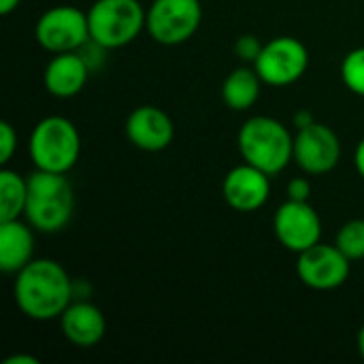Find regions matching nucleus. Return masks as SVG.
Returning a JSON list of instances; mask_svg holds the SVG:
<instances>
[{"mask_svg":"<svg viewBox=\"0 0 364 364\" xmlns=\"http://www.w3.org/2000/svg\"><path fill=\"white\" fill-rule=\"evenodd\" d=\"M335 245L352 260H364V218H354L346 222L335 237Z\"/></svg>","mask_w":364,"mask_h":364,"instance_id":"obj_19","label":"nucleus"},{"mask_svg":"<svg viewBox=\"0 0 364 364\" xmlns=\"http://www.w3.org/2000/svg\"><path fill=\"white\" fill-rule=\"evenodd\" d=\"M262 45L264 43H260V38L258 36H254V34H243V36H239L237 41H235V53L243 60V62H256V58L260 55V51H262Z\"/></svg>","mask_w":364,"mask_h":364,"instance_id":"obj_21","label":"nucleus"},{"mask_svg":"<svg viewBox=\"0 0 364 364\" xmlns=\"http://www.w3.org/2000/svg\"><path fill=\"white\" fill-rule=\"evenodd\" d=\"M75 213V190L66 175L34 171L28 177L26 222L45 235L60 232L68 226Z\"/></svg>","mask_w":364,"mask_h":364,"instance_id":"obj_3","label":"nucleus"},{"mask_svg":"<svg viewBox=\"0 0 364 364\" xmlns=\"http://www.w3.org/2000/svg\"><path fill=\"white\" fill-rule=\"evenodd\" d=\"M356 343H358V354L363 356V360H364V324H363V326H360V331H358Z\"/></svg>","mask_w":364,"mask_h":364,"instance_id":"obj_28","label":"nucleus"},{"mask_svg":"<svg viewBox=\"0 0 364 364\" xmlns=\"http://www.w3.org/2000/svg\"><path fill=\"white\" fill-rule=\"evenodd\" d=\"M222 196L226 205L241 213L258 211L271 196V175L243 162L230 168L222 181Z\"/></svg>","mask_w":364,"mask_h":364,"instance_id":"obj_12","label":"nucleus"},{"mask_svg":"<svg viewBox=\"0 0 364 364\" xmlns=\"http://www.w3.org/2000/svg\"><path fill=\"white\" fill-rule=\"evenodd\" d=\"M237 145L243 162L275 177L294 160V134L290 128L271 117L254 115L243 122L237 134Z\"/></svg>","mask_w":364,"mask_h":364,"instance_id":"obj_2","label":"nucleus"},{"mask_svg":"<svg viewBox=\"0 0 364 364\" xmlns=\"http://www.w3.org/2000/svg\"><path fill=\"white\" fill-rule=\"evenodd\" d=\"M34 36L38 45L51 55L79 51L92 41L87 13L75 4H55L38 17Z\"/></svg>","mask_w":364,"mask_h":364,"instance_id":"obj_6","label":"nucleus"},{"mask_svg":"<svg viewBox=\"0 0 364 364\" xmlns=\"http://www.w3.org/2000/svg\"><path fill=\"white\" fill-rule=\"evenodd\" d=\"M126 136L136 149L156 154L173 143L175 122L164 109L156 105H141L132 109L126 119Z\"/></svg>","mask_w":364,"mask_h":364,"instance_id":"obj_13","label":"nucleus"},{"mask_svg":"<svg viewBox=\"0 0 364 364\" xmlns=\"http://www.w3.org/2000/svg\"><path fill=\"white\" fill-rule=\"evenodd\" d=\"M341 160V141L337 132L320 122H311L294 134V162L311 177L326 175Z\"/></svg>","mask_w":364,"mask_h":364,"instance_id":"obj_10","label":"nucleus"},{"mask_svg":"<svg viewBox=\"0 0 364 364\" xmlns=\"http://www.w3.org/2000/svg\"><path fill=\"white\" fill-rule=\"evenodd\" d=\"M311 122H316L314 119V115L305 109V111H299L296 115H294V126H296V130L299 128H303V126H307V124H311Z\"/></svg>","mask_w":364,"mask_h":364,"instance_id":"obj_26","label":"nucleus"},{"mask_svg":"<svg viewBox=\"0 0 364 364\" xmlns=\"http://www.w3.org/2000/svg\"><path fill=\"white\" fill-rule=\"evenodd\" d=\"M277 241L296 256L322 241V220L309 200H286L273 215Z\"/></svg>","mask_w":364,"mask_h":364,"instance_id":"obj_11","label":"nucleus"},{"mask_svg":"<svg viewBox=\"0 0 364 364\" xmlns=\"http://www.w3.org/2000/svg\"><path fill=\"white\" fill-rule=\"evenodd\" d=\"M203 21L200 0H154L147 9V34L164 45L177 47L188 43Z\"/></svg>","mask_w":364,"mask_h":364,"instance_id":"obj_7","label":"nucleus"},{"mask_svg":"<svg viewBox=\"0 0 364 364\" xmlns=\"http://www.w3.org/2000/svg\"><path fill=\"white\" fill-rule=\"evenodd\" d=\"M352 271V260L335 243H316L296 258V275L311 290H337Z\"/></svg>","mask_w":364,"mask_h":364,"instance_id":"obj_9","label":"nucleus"},{"mask_svg":"<svg viewBox=\"0 0 364 364\" xmlns=\"http://www.w3.org/2000/svg\"><path fill=\"white\" fill-rule=\"evenodd\" d=\"M256 73L271 87H286L296 83L309 68V51L303 41L294 36H275L262 45L254 62Z\"/></svg>","mask_w":364,"mask_h":364,"instance_id":"obj_8","label":"nucleus"},{"mask_svg":"<svg viewBox=\"0 0 364 364\" xmlns=\"http://www.w3.org/2000/svg\"><path fill=\"white\" fill-rule=\"evenodd\" d=\"M28 154L38 171L66 175L81 156V134L68 117L47 115L32 128Z\"/></svg>","mask_w":364,"mask_h":364,"instance_id":"obj_4","label":"nucleus"},{"mask_svg":"<svg viewBox=\"0 0 364 364\" xmlns=\"http://www.w3.org/2000/svg\"><path fill=\"white\" fill-rule=\"evenodd\" d=\"M13 296L26 318L34 322L60 320L75 301V284L60 262L34 258L15 275Z\"/></svg>","mask_w":364,"mask_h":364,"instance_id":"obj_1","label":"nucleus"},{"mask_svg":"<svg viewBox=\"0 0 364 364\" xmlns=\"http://www.w3.org/2000/svg\"><path fill=\"white\" fill-rule=\"evenodd\" d=\"M4 364H38L36 356H28V354H15L11 358H6Z\"/></svg>","mask_w":364,"mask_h":364,"instance_id":"obj_25","label":"nucleus"},{"mask_svg":"<svg viewBox=\"0 0 364 364\" xmlns=\"http://www.w3.org/2000/svg\"><path fill=\"white\" fill-rule=\"evenodd\" d=\"M354 166H356L358 175L364 179V136L360 139V143L356 145V151H354Z\"/></svg>","mask_w":364,"mask_h":364,"instance_id":"obj_24","label":"nucleus"},{"mask_svg":"<svg viewBox=\"0 0 364 364\" xmlns=\"http://www.w3.org/2000/svg\"><path fill=\"white\" fill-rule=\"evenodd\" d=\"M90 77V64L81 51L53 53L43 70V85L55 98H75Z\"/></svg>","mask_w":364,"mask_h":364,"instance_id":"obj_14","label":"nucleus"},{"mask_svg":"<svg viewBox=\"0 0 364 364\" xmlns=\"http://www.w3.org/2000/svg\"><path fill=\"white\" fill-rule=\"evenodd\" d=\"M262 83L254 66H237L222 83V100L230 111H247L258 102Z\"/></svg>","mask_w":364,"mask_h":364,"instance_id":"obj_17","label":"nucleus"},{"mask_svg":"<svg viewBox=\"0 0 364 364\" xmlns=\"http://www.w3.org/2000/svg\"><path fill=\"white\" fill-rule=\"evenodd\" d=\"M90 38L102 49H122L147 26V9L139 0H96L87 9Z\"/></svg>","mask_w":364,"mask_h":364,"instance_id":"obj_5","label":"nucleus"},{"mask_svg":"<svg viewBox=\"0 0 364 364\" xmlns=\"http://www.w3.org/2000/svg\"><path fill=\"white\" fill-rule=\"evenodd\" d=\"M60 331L75 348H94L107 335L105 314L87 301H73L60 316Z\"/></svg>","mask_w":364,"mask_h":364,"instance_id":"obj_15","label":"nucleus"},{"mask_svg":"<svg viewBox=\"0 0 364 364\" xmlns=\"http://www.w3.org/2000/svg\"><path fill=\"white\" fill-rule=\"evenodd\" d=\"M32 260L34 228L21 218L0 222V271L6 275H17Z\"/></svg>","mask_w":364,"mask_h":364,"instance_id":"obj_16","label":"nucleus"},{"mask_svg":"<svg viewBox=\"0 0 364 364\" xmlns=\"http://www.w3.org/2000/svg\"><path fill=\"white\" fill-rule=\"evenodd\" d=\"M286 194L290 200H309L311 196V183L307 177H294L286 186Z\"/></svg>","mask_w":364,"mask_h":364,"instance_id":"obj_23","label":"nucleus"},{"mask_svg":"<svg viewBox=\"0 0 364 364\" xmlns=\"http://www.w3.org/2000/svg\"><path fill=\"white\" fill-rule=\"evenodd\" d=\"M341 79L346 87L364 98V47L352 49L341 62Z\"/></svg>","mask_w":364,"mask_h":364,"instance_id":"obj_20","label":"nucleus"},{"mask_svg":"<svg viewBox=\"0 0 364 364\" xmlns=\"http://www.w3.org/2000/svg\"><path fill=\"white\" fill-rule=\"evenodd\" d=\"M17 151V132L9 122H0V164L6 166Z\"/></svg>","mask_w":364,"mask_h":364,"instance_id":"obj_22","label":"nucleus"},{"mask_svg":"<svg viewBox=\"0 0 364 364\" xmlns=\"http://www.w3.org/2000/svg\"><path fill=\"white\" fill-rule=\"evenodd\" d=\"M21 4V0H0V15H11L13 11H17Z\"/></svg>","mask_w":364,"mask_h":364,"instance_id":"obj_27","label":"nucleus"},{"mask_svg":"<svg viewBox=\"0 0 364 364\" xmlns=\"http://www.w3.org/2000/svg\"><path fill=\"white\" fill-rule=\"evenodd\" d=\"M28 200V177H21L17 171L2 166L0 168V222L23 218Z\"/></svg>","mask_w":364,"mask_h":364,"instance_id":"obj_18","label":"nucleus"}]
</instances>
